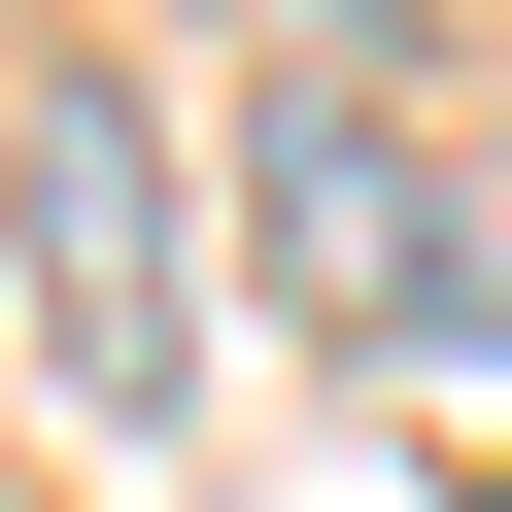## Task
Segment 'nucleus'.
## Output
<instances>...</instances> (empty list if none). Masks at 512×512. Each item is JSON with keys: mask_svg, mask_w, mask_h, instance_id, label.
<instances>
[{"mask_svg": "<svg viewBox=\"0 0 512 512\" xmlns=\"http://www.w3.org/2000/svg\"><path fill=\"white\" fill-rule=\"evenodd\" d=\"M35 308H69V410H205V342H171V171H137V103H35Z\"/></svg>", "mask_w": 512, "mask_h": 512, "instance_id": "nucleus-1", "label": "nucleus"}]
</instances>
